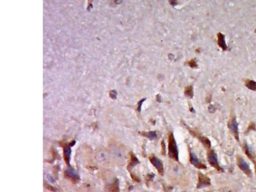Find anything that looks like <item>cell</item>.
I'll return each mask as SVG.
<instances>
[{
    "label": "cell",
    "instance_id": "obj_1",
    "mask_svg": "<svg viewBox=\"0 0 256 192\" xmlns=\"http://www.w3.org/2000/svg\"><path fill=\"white\" fill-rule=\"evenodd\" d=\"M168 157L179 162V152L174 134L170 133L168 136Z\"/></svg>",
    "mask_w": 256,
    "mask_h": 192
},
{
    "label": "cell",
    "instance_id": "obj_2",
    "mask_svg": "<svg viewBox=\"0 0 256 192\" xmlns=\"http://www.w3.org/2000/svg\"><path fill=\"white\" fill-rule=\"evenodd\" d=\"M207 161L211 166L214 167L218 172H223V169L220 166L217 159V154L213 150H209L207 151Z\"/></svg>",
    "mask_w": 256,
    "mask_h": 192
},
{
    "label": "cell",
    "instance_id": "obj_3",
    "mask_svg": "<svg viewBox=\"0 0 256 192\" xmlns=\"http://www.w3.org/2000/svg\"><path fill=\"white\" fill-rule=\"evenodd\" d=\"M236 161H237L238 166L240 168V170L243 171L248 177H252V170L250 169V167H249V165L246 162L243 158L241 156H239L238 155V156H237L236 157Z\"/></svg>",
    "mask_w": 256,
    "mask_h": 192
},
{
    "label": "cell",
    "instance_id": "obj_4",
    "mask_svg": "<svg viewBox=\"0 0 256 192\" xmlns=\"http://www.w3.org/2000/svg\"><path fill=\"white\" fill-rule=\"evenodd\" d=\"M149 160L151 163L153 164V165L156 168L158 173L163 176L164 174V168L162 161L154 154H152L149 156Z\"/></svg>",
    "mask_w": 256,
    "mask_h": 192
},
{
    "label": "cell",
    "instance_id": "obj_5",
    "mask_svg": "<svg viewBox=\"0 0 256 192\" xmlns=\"http://www.w3.org/2000/svg\"><path fill=\"white\" fill-rule=\"evenodd\" d=\"M198 184L197 185V188L198 189H200V188H203L208 186H210L211 184V179L208 176H205L204 174L201 172H198Z\"/></svg>",
    "mask_w": 256,
    "mask_h": 192
},
{
    "label": "cell",
    "instance_id": "obj_6",
    "mask_svg": "<svg viewBox=\"0 0 256 192\" xmlns=\"http://www.w3.org/2000/svg\"><path fill=\"white\" fill-rule=\"evenodd\" d=\"M190 161L191 165H193L195 167L198 168V169H206L207 168L206 166L204 163L200 162L197 155L193 153H190Z\"/></svg>",
    "mask_w": 256,
    "mask_h": 192
},
{
    "label": "cell",
    "instance_id": "obj_7",
    "mask_svg": "<svg viewBox=\"0 0 256 192\" xmlns=\"http://www.w3.org/2000/svg\"><path fill=\"white\" fill-rule=\"evenodd\" d=\"M229 127L232 133L234 134L236 140L238 141H240V139H239V131H238V123L236 119L234 118L232 119L229 124Z\"/></svg>",
    "mask_w": 256,
    "mask_h": 192
},
{
    "label": "cell",
    "instance_id": "obj_8",
    "mask_svg": "<svg viewBox=\"0 0 256 192\" xmlns=\"http://www.w3.org/2000/svg\"><path fill=\"white\" fill-rule=\"evenodd\" d=\"M244 150H245V153L246 154V155L248 156V158L250 159L253 163L256 161L255 160V153L252 150L251 148L248 146V145L245 142L244 143Z\"/></svg>",
    "mask_w": 256,
    "mask_h": 192
},
{
    "label": "cell",
    "instance_id": "obj_9",
    "mask_svg": "<svg viewBox=\"0 0 256 192\" xmlns=\"http://www.w3.org/2000/svg\"><path fill=\"white\" fill-rule=\"evenodd\" d=\"M218 44L222 49L226 50L227 49V46L225 40V36L221 33H218Z\"/></svg>",
    "mask_w": 256,
    "mask_h": 192
},
{
    "label": "cell",
    "instance_id": "obj_10",
    "mask_svg": "<svg viewBox=\"0 0 256 192\" xmlns=\"http://www.w3.org/2000/svg\"><path fill=\"white\" fill-rule=\"evenodd\" d=\"M196 136L198 137V139H199L200 142H202V143L203 144V146L205 148H206V149H210V147L211 146V142H210V140H209L208 139H207L206 137L204 136L197 135V134H196Z\"/></svg>",
    "mask_w": 256,
    "mask_h": 192
},
{
    "label": "cell",
    "instance_id": "obj_11",
    "mask_svg": "<svg viewBox=\"0 0 256 192\" xmlns=\"http://www.w3.org/2000/svg\"><path fill=\"white\" fill-rule=\"evenodd\" d=\"M246 87L252 90H256V82L253 80H247L246 82Z\"/></svg>",
    "mask_w": 256,
    "mask_h": 192
},
{
    "label": "cell",
    "instance_id": "obj_12",
    "mask_svg": "<svg viewBox=\"0 0 256 192\" xmlns=\"http://www.w3.org/2000/svg\"><path fill=\"white\" fill-rule=\"evenodd\" d=\"M142 134L144 136H146L149 140H151L156 139L157 137L156 133L155 132V131H151V132H148V133H143Z\"/></svg>",
    "mask_w": 256,
    "mask_h": 192
},
{
    "label": "cell",
    "instance_id": "obj_13",
    "mask_svg": "<svg viewBox=\"0 0 256 192\" xmlns=\"http://www.w3.org/2000/svg\"><path fill=\"white\" fill-rule=\"evenodd\" d=\"M139 163V160H138L137 158H136V156H134V154L131 155V163L129 165V168H132L133 167H134V165H136V164H138Z\"/></svg>",
    "mask_w": 256,
    "mask_h": 192
},
{
    "label": "cell",
    "instance_id": "obj_14",
    "mask_svg": "<svg viewBox=\"0 0 256 192\" xmlns=\"http://www.w3.org/2000/svg\"><path fill=\"white\" fill-rule=\"evenodd\" d=\"M185 96H186L189 97H193V89H192L191 87H186V89H185Z\"/></svg>",
    "mask_w": 256,
    "mask_h": 192
},
{
    "label": "cell",
    "instance_id": "obj_15",
    "mask_svg": "<svg viewBox=\"0 0 256 192\" xmlns=\"http://www.w3.org/2000/svg\"><path fill=\"white\" fill-rule=\"evenodd\" d=\"M66 172H67V174H68V176L69 177H71L72 178H75V179H76V178L77 177V175L76 174L75 172L73 171L72 170L68 169Z\"/></svg>",
    "mask_w": 256,
    "mask_h": 192
},
{
    "label": "cell",
    "instance_id": "obj_16",
    "mask_svg": "<svg viewBox=\"0 0 256 192\" xmlns=\"http://www.w3.org/2000/svg\"><path fill=\"white\" fill-rule=\"evenodd\" d=\"M161 148H162V149H161V154H162V155H165L166 147H165V143L163 140H162V141H161Z\"/></svg>",
    "mask_w": 256,
    "mask_h": 192
},
{
    "label": "cell",
    "instance_id": "obj_17",
    "mask_svg": "<svg viewBox=\"0 0 256 192\" xmlns=\"http://www.w3.org/2000/svg\"><path fill=\"white\" fill-rule=\"evenodd\" d=\"M250 130H254L255 131V124L253 122H252L250 125H249L248 129H247V131H246V133L248 132V131H250Z\"/></svg>",
    "mask_w": 256,
    "mask_h": 192
},
{
    "label": "cell",
    "instance_id": "obj_18",
    "mask_svg": "<svg viewBox=\"0 0 256 192\" xmlns=\"http://www.w3.org/2000/svg\"><path fill=\"white\" fill-rule=\"evenodd\" d=\"M189 65L191 67H193V68L197 67V63H196V62L195 61V60H191V61L189 62Z\"/></svg>",
    "mask_w": 256,
    "mask_h": 192
},
{
    "label": "cell",
    "instance_id": "obj_19",
    "mask_svg": "<svg viewBox=\"0 0 256 192\" xmlns=\"http://www.w3.org/2000/svg\"><path fill=\"white\" fill-rule=\"evenodd\" d=\"M65 156L67 157H69L70 154V149L69 147H67L65 150Z\"/></svg>",
    "mask_w": 256,
    "mask_h": 192
},
{
    "label": "cell",
    "instance_id": "obj_20",
    "mask_svg": "<svg viewBox=\"0 0 256 192\" xmlns=\"http://www.w3.org/2000/svg\"><path fill=\"white\" fill-rule=\"evenodd\" d=\"M144 100H145V99H141V101L139 103V107H138V111H139V112H140V109H141V103H142L143 101H144Z\"/></svg>",
    "mask_w": 256,
    "mask_h": 192
},
{
    "label": "cell",
    "instance_id": "obj_21",
    "mask_svg": "<svg viewBox=\"0 0 256 192\" xmlns=\"http://www.w3.org/2000/svg\"><path fill=\"white\" fill-rule=\"evenodd\" d=\"M170 4L171 5H176V4H177V2L176 1H170Z\"/></svg>",
    "mask_w": 256,
    "mask_h": 192
},
{
    "label": "cell",
    "instance_id": "obj_22",
    "mask_svg": "<svg viewBox=\"0 0 256 192\" xmlns=\"http://www.w3.org/2000/svg\"><path fill=\"white\" fill-rule=\"evenodd\" d=\"M254 167H255V174H256V161L254 163Z\"/></svg>",
    "mask_w": 256,
    "mask_h": 192
},
{
    "label": "cell",
    "instance_id": "obj_23",
    "mask_svg": "<svg viewBox=\"0 0 256 192\" xmlns=\"http://www.w3.org/2000/svg\"><path fill=\"white\" fill-rule=\"evenodd\" d=\"M207 192H210V191H207Z\"/></svg>",
    "mask_w": 256,
    "mask_h": 192
}]
</instances>
